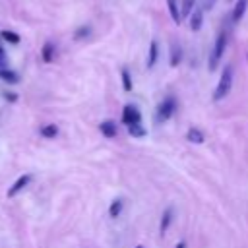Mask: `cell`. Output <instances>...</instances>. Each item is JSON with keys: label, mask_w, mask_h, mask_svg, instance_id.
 <instances>
[{"label": "cell", "mask_w": 248, "mask_h": 248, "mask_svg": "<svg viewBox=\"0 0 248 248\" xmlns=\"http://www.w3.org/2000/svg\"><path fill=\"white\" fill-rule=\"evenodd\" d=\"M231 87H232V66H225L221 78H219V83L215 87V93H213V101H221L225 99L229 93H231Z\"/></svg>", "instance_id": "6da1fadb"}, {"label": "cell", "mask_w": 248, "mask_h": 248, "mask_svg": "<svg viewBox=\"0 0 248 248\" xmlns=\"http://www.w3.org/2000/svg\"><path fill=\"white\" fill-rule=\"evenodd\" d=\"M225 48H227V31L223 29V31H219V35L215 39V45H213V50L209 54V70L211 72L219 66V62H221V58L225 54Z\"/></svg>", "instance_id": "7a4b0ae2"}, {"label": "cell", "mask_w": 248, "mask_h": 248, "mask_svg": "<svg viewBox=\"0 0 248 248\" xmlns=\"http://www.w3.org/2000/svg\"><path fill=\"white\" fill-rule=\"evenodd\" d=\"M174 110H176V101H174V97H167V99H163V101L159 103L157 112H155V120H157V122H165V120H169V118L174 114Z\"/></svg>", "instance_id": "3957f363"}, {"label": "cell", "mask_w": 248, "mask_h": 248, "mask_svg": "<svg viewBox=\"0 0 248 248\" xmlns=\"http://www.w3.org/2000/svg\"><path fill=\"white\" fill-rule=\"evenodd\" d=\"M122 122L126 126H134V124H141V114L134 105H126L122 108Z\"/></svg>", "instance_id": "277c9868"}, {"label": "cell", "mask_w": 248, "mask_h": 248, "mask_svg": "<svg viewBox=\"0 0 248 248\" xmlns=\"http://www.w3.org/2000/svg\"><path fill=\"white\" fill-rule=\"evenodd\" d=\"M29 182H31V174H21V176H19V178H17V180L8 188V198L17 196V194H19V192L29 184Z\"/></svg>", "instance_id": "5b68a950"}, {"label": "cell", "mask_w": 248, "mask_h": 248, "mask_svg": "<svg viewBox=\"0 0 248 248\" xmlns=\"http://www.w3.org/2000/svg\"><path fill=\"white\" fill-rule=\"evenodd\" d=\"M202 23H203V8H194V12L190 14V29L200 31Z\"/></svg>", "instance_id": "8992f818"}, {"label": "cell", "mask_w": 248, "mask_h": 248, "mask_svg": "<svg viewBox=\"0 0 248 248\" xmlns=\"http://www.w3.org/2000/svg\"><path fill=\"white\" fill-rule=\"evenodd\" d=\"M246 8H248V0H236V4L232 8V23H238L242 19Z\"/></svg>", "instance_id": "52a82bcc"}, {"label": "cell", "mask_w": 248, "mask_h": 248, "mask_svg": "<svg viewBox=\"0 0 248 248\" xmlns=\"http://www.w3.org/2000/svg\"><path fill=\"white\" fill-rule=\"evenodd\" d=\"M170 223H172V207H167V209L163 211V215H161L159 232H161V234H165V232H167V229L170 227Z\"/></svg>", "instance_id": "ba28073f"}, {"label": "cell", "mask_w": 248, "mask_h": 248, "mask_svg": "<svg viewBox=\"0 0 248 248\" xmlns=\"http://www.w3.org/2000/svg\"><path fill=\"white\" fill-rule=\"evenodd\" d=\"M99 130H101V134L105 136V138H114L116 136V124L112 122V120H105V122H101L99 124Z\"/></svg>", "instance_id": "9c48e42d"}, {"label": "cell", "mask_w": 248, "mask_h": 248, "mask_svg": "<svg viewBox=\"0 0 248 248\" xmlns=\"http://www.w3.org/2000/svg\"><path fill=\"white\" fill-rule=\"evenodd\" d=\"M167 6H169V14H170L172 21L180 23L182 21V12L178 10V0H167Z\"/></svg>", "instance_id": "30bf717a"}, {"label": "cell", "mask_w": 248, "mask_h": 248, "mask_svg": "<svg viewBox=\"0 0 248 248\" xmlns=\"http://www.w3.org/2000/svg\"><path fill=\"white\" fill-rule=\"evenodd\" d=\"M157 56H159V45H157V41H151L149 43V54H147V68L155 66Z\"/></svg>", "instance_id": "8fae6325"}, {"label": "cell", "mask_w": 248, "mask_h": 248, "mask_svg": "<svg viewBox=\"0 0 248 248\" xmlns=\"http://www.w3.org/2000/svg\"><path fill=\"white\" fill-rule=\"evenodd\" d=\"M182 62V46L172 43L170 45V66H178Z\"/></svg>", "instance_id": "7c38bea8"}, {"label": "cell", "mask_w": 248, "mask_h": 248, "mask_svg": "<svg viewBox=\"0 0 248 248\" xmlns=\"http://www.w3.org/2000/svg\"><path fill=\"white\" fill-rule=\"evenodd\" d=\"M186 140L192 141V143H202L205 138H203L202 130H198V128H190V130L186 132Z\"/></svg>", "instance_id": "4fadbf2b"}, {"label": "cell", "mask_w": 248, "mask_h": 248, "mask_svg": "<svg viewBox=\"0 0 248 248\" xmlns=\"http://www.w3.org/2000/svg\"><path fill=\"white\" fill-rule=\"evenodd\" d=\"M0 79H4V81H8V83H17V81H19V76H17L14 70L2 68V70H0Z\"/></svg>", "instance_id": "5bb4252c"}, {"label": "cell", "mask_w": 248, "mask_h": 248, "mask_svg": "<svg viewBox=\"0 0 248 248\" xmlns=\"http://www.w3.org/2000/svg\"><path fill=\"white\" fill-rule=\"evenodd\" d=\"M41 54H43V60L45 62H52V58H54V45L52 43H45Z\"/></svg>", "instance_id": "9a60e30c"}, {"label": "cell", "mask_w": 248, "mask_h": 248, "mask_svg": "<svg viewBox=\"0 0 248 248\" xmlns=\"http://www.w3.org/2000/svg\"><path fill=\"white\" fill-rule=\"evenodd\" d=\"M0 37H2L4 41L12 43V45H17V43H19V35H17V33H14V31H8V29L0 31Z\"/></svg>", "instance_id": "2e32d148"}, {"label": "cell", "mask_w": 248, "mask_h": 248, "mask_svg": "<svg viewBox=\"0 0 248 248\" xmlns=\"http://www.w3.org/2000/svg\"><path fill=\"white\" fill-rule=\"evenodd\" d=\"M56 134H58V126L56 124H45L41 128V136H45V138H54Z\"/></svg>", "instance_id": "e0dca14e"}, {"label": "cell", "mask_w": 248, "mask_h": 248, "mask_svg": "<svg viewBox=\"0 0 248 248\" xmlns=\"http://www.w3.org/2000/svg\"><path fill=\"white\" fill-rule=\"evenodd\" d=\"M122 205H124V203H122V200H114V202L110 203V207H108V215L116 219V217L122 213Z\"/></svg>", "instance_id": "ac0fdd59"}, {"label": "cell", "mask_w": 248, "mask_h": 248, "mask_svg": "<svg viewBox=\"0 0 248 248\" xmlns=\"http://www.w3.org/2000/svg\"><path fill=\"white\" fill-rule=\"evenodd\" d=\"M194 4H196V0H182V6H180L182 17H184V16H190V14H192V10L196 8Z\"/></svg>", "instance_id": "d6986e66"}, {"label": "cell", "mask_w": 248, "mask_h": 248, "mask_svg": "<svg viewBox=\"0 0 248 248\" xmlns=\"http://www.w3.org/2000/svg\"><path fill=\"white\" fill-rule=\"evenodd\" d=\"M120 76H122V85H124V91H132V78H130L128 70H126V68H122Z\"/></svg>", "instance_id": "ffe728a7"}, {"label": "cell", "mask_w": 248, "mask_h": 248, "mask_svg": "<svg viewBox=\"0 0 248 248\" xmlns=\"http://www.w3.org/2000/svg\"><path fill=\"white\" fill-rule=\"evenodd\" d=\"M128 132H130V136H134V138H143V136H145V130L141 128V124L128 126Z\"/></svg>", "instance_id": "44dd1931"}, {"label": "cell", "mask_w": 248, "mask_h": 248, "mask_svg": "<svg viewBox=\"0 0 248 248\" xmlns=\"http://www.w3.org/2000/svg\"><path fill=\"white\" fill-rule=\"evenodd\" d=\"M87 35H89V27L87 25H83V27H79L76 31V39H81V37H87Z\"/></svg>", "instance_id": "7402d4cb"}, {"label": "cell", "mask_w": 248, "mask_h": 248, "mask_svg": "<svg viewBox=\"0 0 248 248\" xmlns=\"http://www.w3.org/2000/svg\"><path fill=\"white\" fill-rule=\"evenodd\" d=\"M215 4V0H203V10H211Z\"/></svg>", "instance_id": "603a6c76"}, {"label": "cell", "mask_w": 248, "mask_h": 248, "mask_svg": "<svg viewBox=\"0 0 248 248\" xmlns=\"http://www.w3.org/2000/svg\"><path fill=\"white\" fill-rule=\"evenodd\" d=\"M4 97L10 99V101H16V95H12V93H4Z\"/></svg>", "instance_id": "cb8c5ba5"}, {"label": "cell", "mask_w": 248, "mask_h": 248, "mask_svg": "<svg viewBox=\"0 0 248 248\" xmlns=\"http://www.w3.org/2000/svg\"><path fill=\"white\" fill-rule=\"evenodd\" d=\"M174 248H186V242H178Z\"/></svg>", "instance_id": "d4e9b609"}, {"label": "cell", "mask_w": 248, "mask_h": 248, "mask_svg": "<svg viewBox=\"0 0 248 248\" xmlns=\"http://www.w3.org/2000/svg\"><path fill=\"white\" fill-rule=\"evenodd\" d=\"M4 62H6V58H0V70L4 68Z\"/></svg>", "instance_id": "484cf974"}, {"label": "cell", "mask_w": 248, "mask_h": 248, "mask_svg": "<svg viewBox=\"0 0 248 248\" xmlns=\"http://www.w3.org/2000/svg\"><path fill=\"white\" fill-rule=\"evenodd\" d=\"M0 58H4V48L0 46Z\"/></svg>", "instance_id": "4316f807"}, {"label": "cell", "mask_w": 248, "mask_h": 248, "mask_svg": "<svg viewBox=\"0 0 248 248\" xmlns=\"http://www.w3.org/2000/svg\"><path fill=\"white\" fill-rule=\"evenodd\" d=\"M136 248H143V246H141V244H140V246H136Z\"/></svg>", "instance_id": "83f0119b"}]
</instances>
